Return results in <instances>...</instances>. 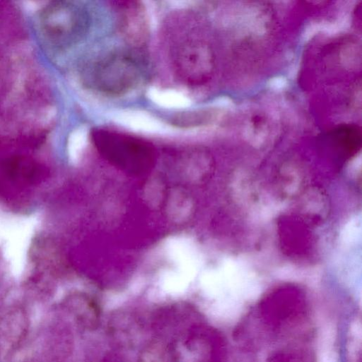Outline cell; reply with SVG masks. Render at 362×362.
I'll return each mask as SVG.
<instances>
[{
    "label": "cell",
    "mask_w": 362,
    "mask_h": 362,
    "mask_svg": "<svg viewBox=\"0 0 362 362\" xmlns=\"http://www.w3.org/2000/svg\"><path fill=\"white\" fill-rule=\"evenodd\" d=\"M173 64L179 78L192 85L200 84L209 77L213 61L210 49L199 40L186 39L173 52Z\"/></svg>",
    "instance_id": "3957f363"
},
{
    "label": "cell",
    "mask_w": 362,
    "mask_h": 362,
    "mask_svg": "<svg viewBox=\"0 0 362 362\" xmlns=\"http://www.w3.org/2000/svg\"><path fill=\"white\" fill-rule=\"evenodd\" d=\"M337 354L331 350H323L321 351L318 356V362H337Z\"/></svg>",
    "instance_id": "8992f818"
},
{
    "label": "cell",
    "mask_w": 362,
    "mask_h": 362,
    "mask_svg": "<svg viewBox=\"0 0 362 362\" xmlns=\"http://www.w3.org/2000/svg\"><path fill=\"white\" fill-rule=\"evenodd\" d=\"M351 334L354 335L355 337H361V325L359 322H354L351 324V328H350Z\"/></svg>",
    "instance_id": "52a82bcc"
},
{
    "label": "cell",
    "mask_w": 362,
    "mask_h": 362,
    "mask_svg": "<svg viewBox=\"0 0 362 362\" xmlns=\"http://www.w3.org/2000/svg\"><path fill=\"white\" fill-rule=\"evenodd\" d=\"M141 75V68L134 57L117 52L96 62L90 67L87 80L88 85L100 93L119 95L134 89Z\"/></svg>",
    "instance_id": "6da1fadb"
},
{
    "label": "cell",
    "mask_w": 362,
    "mask_h": 362,
    "mask_svg": "<svg viewBox=\"0 0 362 362\" xmlns=\"http://www.w3.org/2000/svg\"><path fill=\"white\" fill-rule=\"evenodd\" d=\"M90 136L98 151L117 163L141 167L153 160V146L141 138L103 128L93 129Z\"/></svg>",
    "instance_id": "7a4b0ae2"
},
{
    "label": "cell",
    "mask_w": 362,
    "mask_h": 362,
    "mask_svg": "<svg viewBox=\"0 0 362 362\" xmlns=\"http://www.w3.org/2000/svg\"><path fill=\"white\" fill-rule=\"evenodd\" d=\"M119 14V29L132 46L140 47L148 38V21L145 8L137 1H115Z\"/></svg>",
    "instance_id": "277c9868"
},
{
    "label": "cell",
    "mask_w": 362,
    "mask_h": 362,
    "mask_svg": "<svg viewBox=\"0 0 362 362\" xmlns=\"http://www.w3.org/2000/svg\"><path fill=\"white\" fill-rule=\"evenodd\" d=\"M29 320L21 308L6 311L0 316V340L8 350L16 349L26 337Z\"/></svg>",
    "instance_id": "5b68a950"
}]
</instances>
